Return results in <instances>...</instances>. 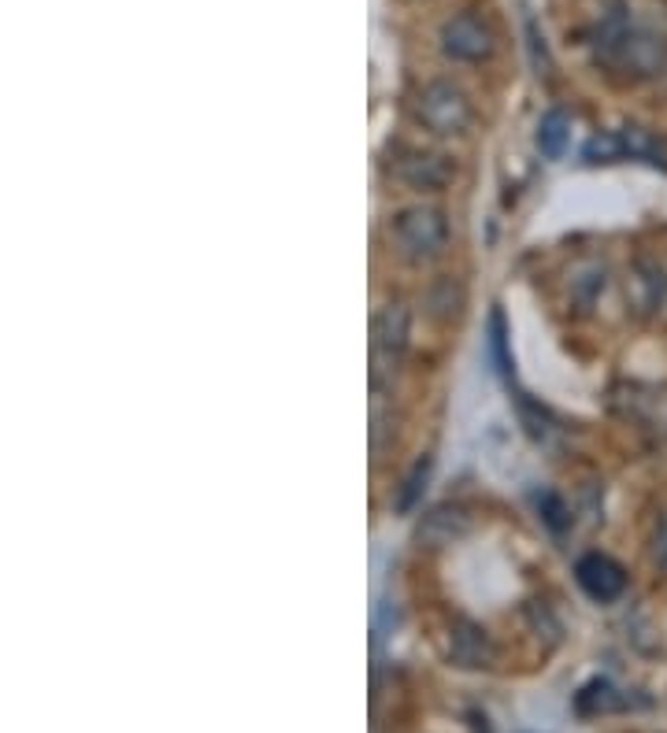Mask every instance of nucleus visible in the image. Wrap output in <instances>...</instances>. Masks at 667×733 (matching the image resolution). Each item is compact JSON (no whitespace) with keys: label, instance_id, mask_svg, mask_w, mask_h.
Here are the masks:
<instances>
[{"label":"nucleus","instance_id":"nucleus-1","mask_svg":"<svg viewBox=\"0 0 667 733\" xmlns=\"http://www.w3.org/2000/svg\"><path fill=\"white\" fill-rule=\"evenodd\" d=\"M598 59L615 78H631V81L653 78L667 64V41L660 34H653V30L609 23L601 30Z\"/></svg>","mask_w":667,"mask_h":733},{"label":"nucleus","instance_id":"nucleus-2","mask_svg":"<svg viewBox=\"0 0 667 733\" xmlns=\"http://www.w3.org/2000/svg\"><path fill=\"white\" fill-rule=\"evenodd\" d=\"M404 344H408V308L404 304H386L371 322V385L375 390L393 382Z\"/></svg>","mask_w":667,"mask_h":733},{"label":"nucleus","instance_id":"nucleus-3","mask_svg":"<svg viewBox=\"0 0 667 733\" xmlns=\"http://www.w3.org/2000/svg\"><path fill=\"white\" fill-rule=\"evenodd\" d=\"M449 241V222L438 208L430 204H419V208H408L393 219V244L401 249V256L408 260H430L438 256Z\"/></svg>","mask_w":667,"mask_h":733},{"label":"nucleus","instance_id":"nucleus-4","mask_svg":"<svg viewBox=\"0 0 667 733\" xmlns=\"http://www.w3.org/2000/svg\"><path fill=\"white\" fill-rule=\"evenodd\" d=\"M416 116L430 134L449 138V134L468 130L471 100L463 97V89L452 86V81H430V86H423L416 97Z\"/></svg>","mask_w":667,"mask_h":733},{"label":"nucleus","instance_id":"nucleus-5","mask_svg":"<svg viewBox=\"0 0 667 733\" xmlns=\"http://www.w3.org/2000/svg\"><path fill=\"white\" fill-rule=\"evenodd\" d=\"M441 48L445 56L460 59V64H479L493 53V34L479 15H452L441 26Z\"/></svg>","mask_w":667,"mask_h":733},{"label":"nucleus","instance_id":"nucleus-6","mask_svg":"<svg viewBox=\"0 0 667 733\" xmlns=\"http://www.w3.org/2000/svg\"><path fill=\"white\" fill-rule=\"evenodd\" d=\"M575 578H579V586L590 593L593 600H601V604H609L626 589V575L623 567L615 564V559L601 556V553H590L582 556L579 564H575Z\"/></svg>","mask_w":667,"mask_h":733},{"label":"nucleus","instance_id":"nucleus-7","mask_svg":"<svg viewBox=\"0 0 667 733\" xmlns=\"http://www.w3.org/2000/svg\"><path fill=\"white\" fill-rule=\"evenodd\" d=\"M397 178L404 182V186L412 189H427V193H438L452 182V163L445 156H434V152H408L404 160H397Z\"/></svg>","mask_w":667,"mask_h":733},{"label":"nucleus","instance_id":"nucleus-8","mask_svg":"<svg viewBox=\"0 0 667 733\" xmlns=\"http://www.w3.org/2000/svg\"><path fill=\"white\" fill-rule=\"evenodd\" d=\"M626 293H631L634 308L642 315L656 311L664 304V293H667V274L656 267L653 260H638L631 271V282H626Z\"/></svg>","mask_w":667,"mask_h":733},{"label":"nucleus","instance_id":"nucleus-9","mask_svg":"<svg viewBox=\"0 0 667 733\" xmlns=\"http://www.w3.org/2000/svg\"><path fill=\"white\" fill-rule=\"evenodd\" d=\"M449 659L457 667H490L493 664V645L490 637L482 634L474 623H460L452 626V645H449Z\"/></svg>","mask_w":667,"mask_h":733},{"label":"nucleus","instance_id":"nucleus-10","mask_svg":"<svg viewBox=\"0 0 667 733\" xmlns=\"http://www.w3.org/2000/svg\"><path fill=\"white\" fill-rule=\"evenodd\" d=\"M631 708V697L623 689H615L609 678H593L575 692V711L579 715H612V711Z\"/></svg>","mask_w":667,"mask_h":733},{"label":"nucleus","instance_id":"nucleus-11","mask_svg":"<svg viewBox=\"0 0 667 733\" xmlns=\"http://www.w3.org/2000/svg\"><path fill=\"white\" fill-rule=\"evenodd\" d=\"M463 529H468V515H463L460 507H434L419 523V541L438 548V545H449L452 537H460Z\"/></svg>","mask_w":667,"mask_h":733},{"label":"nucleus","instance_id":"nucleus-12","mask_svg":"<svg viewBox=\"0 0 667 733\" xmlns=\"http://www.w3.org/2000/svg\"><path fill=\"white\" fill-rule=\"evenodd\" d=\"M568 138H571V119L564 116L560 108L545 111L542 122H538V149H542V156H549V160L564 156V149H568Z\"/></svg>","mask_w":667,"mask_h":733},{"label":"nucleus","instance_id":"nucleus-13","mask_svg":"<svg viewBox=\"0 0 667 733\" xmlns=\"http://www.w3.org/2000/svg\"><path fill=\"white\" fill-rule=\"evenodd\" d=\"M427 478H430V456H419L416 463L408 467V474H404V482L397 489V512L401 515H412L423 501V489H427Z\"/></svg>","mask_w":667,"mask_h":733},{"label":"nucleus","instance_id":"nucleus-14","mask_svg":"<svg viewBox=\"0 0 667 733\" xmlns=\"http://www.w3.org/2000/svg\"><path fill=\"white\" fill-rule=\"evenodd\" d=\"M623 138V149L631 152V156H642V160H649V163H656V167H667V152H664V145L656 141L649 130H642V127H631L626 134H620Z\"/></svg>","mask_w":667,"mask_h":733},{"label":"nucleus","instance_id":"nucleus-15","mask_svg":"<svg viewBox=\"0 0 667 733\" xmlns=\"http://www.w3.org/2000/svg\"><path fill=\"white\" fill-rule=\"evenodd\" d=\"M538 512H542V523L549 526V529H556V534H564V529L571 526L568 504H564L556 493H542V496H538Z\"/></svg>","mask_w":667,"mask_h":733},{"label":"nucleus","instance_id":"nucleus-16","mask_svg":"<svg viewBox=\"0 0 667 733\" xmlns=\"http://www.w3.org/2000/svg\"><path fill=\"white\" fill-rule=\"evenodd\" d=\"M490 349H493V360L501 363V371L509 374L512 360H509V333H504V315L501 311L490 315Z\"/></svg>","mask_w":667,"mask_h":733},{"label":"nucleus","instance_id":"nucleus-17","mask_svg":"<svg viewBox=\"0 0 667 733\" xmlns=\"http://www.w3.org/2000/svg\"><path fill=\"white\" fill-rule=\"evenodd\" d=\"M623 138H612V134H598L586 145V160H593V163H601V160H620L623 156Z\"/></svg>","mask_w":667,"mask_h":733},{"label":"nucleus","instance_id":"nucleus-18","mask_svg":"<svg viewBox=\"0 0 667 733\" xmlns=\"http://www.w3.org/2000/svg\"><path fill=\"white\" fill-rule=\"evenodd\" d=\"M653 553H656V559H660V564H667V515H664L660 529H656V545H653Z\"/></svg>","mask_w":667,"mask_h":733}]
</instances>
